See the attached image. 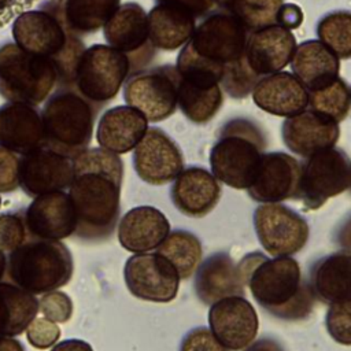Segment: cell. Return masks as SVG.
<instances>
[{
	"mask_svg": "<svg viewBox=\"0 0 351 351\" xmlns=\"http://www.w3.org/2000/svg\"><path fill=\"white\" fill-rule=\"evenodd\" d=\"M71 160L74 177L69 196L77 219L73 236L84 243L104 241L119 219L123 162L103 148L85 149Z\"/></svg>",
	"mask_w": 351,
	"mask_h": 351,
	"instance_id": "obj_1",
	"label": "cell"
},
{
	"mask_svg": "<svg viewBox=\"0 0 351 351\" xmlns=\"http://www.w3.org/2000/svg\"><path fill=\"white\" fill-rule=\"evenodd\" d=\"M237 266L244 285L269 314L284 321H300L311 314L314 295L292 256L269 259L251 252Z\"/></svg>",
	"mask_w": 351,
	"mask_h": 351,
	"instance_id": "obj_2",
	"label": "cell"
},
{
	"mask_svg": "<svg viewBox=\"0 0 351 351\" xmlns=\"http://www.w3.org/2000/svg\"><path fill=\"white\" fill-rule=\"evenodd\" d=\"M266 137L247 118H234L221 129L210 152L211 174L234 189H248L255 178Z\"/></svg>",
	"mask_w": 351,
	"mask_h": 351,
	"instance_id": "obj_3",
	"label": "cell"
},
{
	"mask_svg": "<svg viewBox=\"0 0 351 351\" xmlns=\"http://www.w3.org/2000/svg\"><path fill=\"white\" fill-rule=\"evenodd\" d=\"M73 273V255L59 240L30 239L7 258V276L11 282L33 295L64 287Z\"/></svg>",
	"mask_w": 351,
	"mask_h": 351,
	"instance_id": "obj_4",
	"label": "cell"
},
{
	"mask_svg": "<svg viewBox=\"0 0 351 351\" xmlns=\"http://www.w3.org/2000/svg\"><path fill=\"white\" fill-rule=\"evenodd\" d=\"M41 121L45 134V147L75 158L92 140L95 110L80 93L62 88L52 93L41 111Z\"/></svg>",
	"mask_w": 351,
	"mask_h": 351,
	"instance_id": "obj_5",
	"label": "cell"
},
{
	"mask_svg": "<svg viewBox=\"0 0 351 351\" xmlns=\"http://www.w3.org/2000/svg\"><path fill=\"white\" fill-rule=\"evenodd\" d=\"M58 82L48 58L30 53L15 43L0 47V95L8 101L37 106Z\"/></svg>",
	"mask_w": 351,
	"mask_h": 351,
	"instance_id": "obj_6",
	"label": "cell"
},
{
	"mask_svg": "<svg viewBox=\"0 0 351 351\" xmlns=\"http://www.w3.org/2000/svg\"><path fill=\"white\" fill-rule=\"evenodd\" d=\"M248 32L225 10L208 14L195 29L180 55L206 67L223 71V66L244 55Z\"/></svg>",
	"mask_w": 351,
	"mask_h": 351,
	"instance_id": "obj_7",
	"label": "cell"
},
{
	"mask_svg": "<svg viewBox=\"0 0 351 351\" xmlns=\"http://www.w3.org/2000/svg\"><path fill=\"white\" fill-rule=\"evenodd\" d=\"M350 188L351 159L343 149L330 147L307 156L300 166L296 199L306 211H313Z\"/></svg>",
	"mask_w": 351,
	"mask_h": 351,
	"instance_id": "obj_8",
	"label": "cell"
},
{
	"mask_svg": "<svg viewBox=\"0 0 351 351\" xmlns=\"http://www.w3.org/2000/svg\"><path fill=\"white\" fill-rule=\"evenodd\" d=\"M130 71L125 53L110 45L93 44L81 56L74 86L88 101L106 103L117 96Z\"/></svg>",
	"mask_w": 351,
	"mask_h": 351,
	"instance_id": "obj_9",
	"label": "cell"
},
{
	"mask_svg": "<svg viewBox=\"0 0 351 351\" xmlns=\"http://www.w3.org/2000/svg\"><path fill=\"white\" fill-rule=\"evenodd\" d=\"M178 81V71L171 64L134 71L123 85V99L148 122H159L177 110Z\"/></svg>",
	"mask_w": 351,
	"mask_h": 351,
	"instance_id": "obj_10",
	"label": "cell"
},
{
	"mask_svg": "<svg viewBox=\"0 0 351 351\" xmlns=\"http://www.w3.org/2000/svg\"><path fill=\"white\" fill-rule=\"evenodd\" d=\"M254 228L262 247L273 256H291L308 240L306 219L281 203H263L254 211Z\"/></svg>",
	"mask_w": 351,
	"mask_h": 351,
	"instance_id": "obj_11",
	"label": "cell"
},
{
	"mask_svg": "<svg viewBox=\"0 0 351 351\" xmlns=\"http://www.w3.org/2000/svg\"><path fill=\"white\" fill-rule=\"evenodd\" d=\"M128 291L137 299L169 303L178 292L180 276L176 267L159 254H134L123 267Z\"/></svg>",
	"mask_w": 351,
	"mask_h": 351,
	"instance_id": "obj_12",
	"label": "cell"
},
{
	"mask_svg": "<svg viewBox=\"0 0 351 351\" xmlns=\"http://www.w3.org/2000/svg\"><path fill=\"white\" fill-rule=\"evenodd\" d=\"M107 44L125 53L132 71L147 66L155 55L149 41L147 12L137 3H125L117 8L103 26Z\"/></svg>",
	"mask_w": 351,
	"mask_h": 351,
	"instance_id": "obj_13",
	"label": "cell"
},
{
	"mask_svg": "<svg viewBox=\"0 0 351 351\" xmlns=\"http://www.w3.org/2000/svg\"><path fill=\"white\" fill-rule=\"evenodd\" d=\"M133 167L147 184H167L182 171V152L174 140L159 128H148L133 151Z\"/></svg>",
	"mask_w": 351,
	"mask_h": 351,
	"instance_id": "obj_14",
	"label": "cell"
},
{
	"mask_svg": "<svg viewBox=\"0 0 351 351\" xmlns=\"http://www.w3.org/2000/svg\"><path fill=\"white\" fill-rule=\"evenodd\" d=\"M73 177V160L47 147L19 159V186L32 197L63 191L71 185Z\"/></svg>",
	"mask_w": 351,
	"mask_h": 351,
	"instance_id": "obj_15",
	"label": "cell"
},
{
	"mask_svg": "<svg viewBox=\"0 0 351 351\" xmlns=\"http://www.w3.org/2000/svg\"><path fill=\"white\" fill-rule=\"evenodd\" d=\"M208 324L215 339L230 351L244 350L251 344L259 328L255 308L243 296H229L213 303Z\"/></svg>",
	"mask_w": 351,
	"mask_h": 351,
	"instance_id": "obj_16",
	"label": "cell"
},
{
	"mask_svg": "<svg viewBox=\"0 0 351 351\" xmlns=\"http://www.w3.org/2000/svg\"><path fill=\"white\" fill-rule=\"evenodd\" d=\"M69 34L51 5L44 10L22 12L12 23L15 44L30 53L48 59L62 51Z\"/></svg>",
	"mask_w": 351,
	"mask_h": 351,
	"instance_id": "obj_17",
	"label": "cell"
},
{
	"mask_svg": "<svg viewBox=\"0 0 351 351\" xmlns=\"http://www.w3.org/2000/svg\"><path fill=\"white\" fill-rule=\"evenodd\" d=\"M23 213L32 239L63 240L74 234L75 213L69 193L63 191L36 196Z\"/></svg>",
	"mask_w": 351,
	"mask_h": 351,
	"instance_id": "obj_18",
	"label": "cell"
},
{
	"mask_svg": "<svg viewBox=\"0 0 351 351\" xmlns=\"http://www.w3.org/2000/svg\"><path fill=\"white\" fill-rule=\"evenodd\" d=\"M300 163L285 152H263L255 178L247 189L252 200L280 203L296 199Z\"/></svg>",
	"mask_w": 351,
	"mask_h": 351,
	"instance_id": "obj_19",
	"label": "cell"
},
{
	"mask_svg": "<svg viewBox=\"0 0 351 351\" xmlns=\"http://www.w3.org/2000/svg\"><path fill=\"white\" fill-rule=\"evenodd\" d=\"M339 136L337 122L311 110L288 117L281 128V137L287 148L303 158L335 147Z\"/></svg>",
	"mask_w": 351,
	"mask_h": 351,
	"instance_id": "obj_20",
	"label": "cell"
},
{
	"mask_svg": "<svg viewBox=\"0 0 351 351\" xmlns=\"http://www.w3.org/2000/svg\"><path fill=\"white\" fill-rule=\"evenodd\" d=\"M296 38L291 30L274 25L248 34L244 56L261 78L281 71L293 56Z\"/></svg>",
	"mask_w": 351,
	"mask_h": 351,
	"instance_id": "obj_21",
	"label": "cell"
},
{
	"mask_svg": "<svg viewBox=\"0 0 351 351\" xmlns=\"http://www.w3.org/2000/svg\"><path fill=\"white\" fill-rule=\"evenodd\" d=\"M0 145L21 155L45 147L41 114L34 106L8 101L0 107Z\"/></svg>",
	"mask_w": 351,
	"mask_h": 351,
	"instance_id": "obj_22",
	"label": "cell"
},
{
	"mask_svg": "<svg viewBox=\"0 0 351 351\" xmlns=\"http://www.w3.org/2000/svg\"><path fill=\"white\" fill-rule=\"evenodd\" d=\"M176 208L192 218H202L214 210L221 197L218 180L206 169L192 166L182 170L170 191Z\"/></svg>",
	"mask_w": 351,
	"mask_h": 351,
	"instance_id": "obj_23",
	"label": "cell"
},
{
	"mask_svg": "<svg viewBox=\"0 0 351 351\" xmlns=\"http://www.w3.org/2000/svg\"><path fill=\"white\" fill-rule=\"evenodd\" d=\"M252 99L265 112L288 118L307 108L308 90L292 73L278 71L256 82Z\"/></svg>",
	"mask_w": 351,
	"mask_h": 351,
	"instance_id": "obj_24",
	"label": "cell"
},
{
	"mask_svg": "<svg viewBox=\"0 0 351 351\" xmlns=\"http://www.w3.org/2000/svg\"><path fill=\"white\" fill-rule=\"evenodd\" d=\"M170 233L166 215L152 206L129 210L118 223V241L129 252L144 254L156 250Z\"/></svg>",
	"mask_w": 351,
	"mask_h": 351,
	"instance_id": "obj_25",
	"label": "cell"
},
{
	"mask_svg": "<svg viewBox=\"0 0 351 351\" xmlns=\"http://www.w3.org/2000/svg\"><path fill=\"white\" fill-rule=\"evenodd\" d=\"M195 292L200 302L213 304L223 298L244 296V282L239 266L226 252H217L199 263Z\"/></svg>",
	"mask_w": 351,
	"mask_h": 351,
	"instance_id": "obj_26",
	"label": "cell"
},
{
	"mask_svg": "<svg viewBox=\"0 0 351 351\" xmlns=\"http://www.w3.org/2000/svg\"><path fill=\"white\" fill-rule=\"evenodd\" d=\"M148 129L147 118L129 106L112 107L100 117L96 140L100 148L126 154L141 141Z\"/></svg>",
	"mask_w": 351,
	"mask_h": 351,
	"instance_id": "obj_27",
	"label": "cell"
},
{
	"mask_svg": "<svg viewBox=\"0 0 351 351\" xmlns=\"http://www.w3.org/2000/svg\"><path fill=\"white\" fill-rule=\"evenodd\" d=\"M310 289L324 303L351 300V254L341 251L315 261L308 274Z\"/></svg>",
	"mask_w": 351,
	"mask_h": 351,
	"instance_id": "obj_28",
	"label": "cell"
},
{
	"mask_svg": "<svg viewBox=\"0 0 351 351\" xmlns=\"http://www.w3.org/2000/svg\"><path fill=\"white\" fill-rule=\"evenodd\" d=\"M291 67L292 74L310 92L330 85L339 77L340 62L319 40H306L296 45Z\"/></svg>",
	"mask_w": 351,
	"mask_h": 351,
	"instance_id": "obj_29",
	"label": "cell"
},
{
	"mask_svg": "<svg viewBox=\"0 0 351 351\" xmlns=\"http://www.w3.org/2000/svg\"><path fill=\"white\" fill-rule=\"evenodd\" d=\"M195 16L173 4L158 3L147 14L148 36L155 48L174 51L184 47L192 37Z\"/></svg>",
	"mask_w": 351,
	"mask_h": 351,
	"instance_id": "obj_30",
	"label": "cell"
},
{
	"mask_svg": "<svg viewBox=\"0 0 351 351\" xmlns=\"http://www.w3.org/2000/svg\"><path fill=\"white\" fill-rule=\"evenodd\" d=\"M121 0H62L51 5L69 33L89 34L101 29L121 5Z\"/></svg>",
	"mask_w": 351,
	"mask_h": 351,
	"instance_id": "obj_31",
	"label": "cell"
},
{
	"mask_svg": "<svg viewBox=\"0 0 351 351\" xmlns=\"http://www.w3.org/2000/svg\"><path fill=\"white\" fill-rule=\"evenodd\" d=\"M38 300L12 282H0V337H15L37 317Z\"/></svg>",
	"mask_w": 351,
	"mask_h": 351,
	"instance_id": "obj_32",
	"label": "cell"
},
{
	"mask_svg": "<svg viewBox=\"0 0 351 351\" xmlns=\"http://www.w3.org/2000/svg\"><path fill=\"white\" fill-rule=\"evenodd\" d=\"M222 101L223 96L219 84L192 81L180 77L178 107L191 122H210L221 108Z\"/></svg>",
	"mask_w": 351,
	"mask_h": 351,
	"instance_id": "obj_33",
	"label": "cell"
},
{
	"mask_svg": "<svg viewBox=\"0 0 351 351\" xmlns=\"http://www.w3.org/2000/svg\"><path fill=\"white\" fill-rule=\"evenodd\" d=\"M156 254L165 256L177 270L181 280L191 277L202 261V243L191 232L177 229L171 230L162 244L156 248Z\"/></svg>",
	"mask_w": 351,
	"mask_h": 351,
	"instance_id": "obj_34",
	"label": "cell"
},
{
	"mask_svg": "<svg viewBox=\"0 0 351 351\" xmlns=\"http://www.w3.org/2000/svg\"><path fill=\"white\" fill-rule=\"evenodd\" d=\"M284 0H222L221 10L236 16L248 34L277 25Z\"/></svg>",
	"mask_w": 351,
	"mask_h": 351,
	"instance_id": "obj_35",
	"label": "cell"
},
{
	"mask_svg": "<svg viewBox=\"0 0 351 351\" xmlns=\"http://www.w3.org/2000/svg\"><path fill=\"white\" fill-rule=\"evenodd\" d=\"M308 106L311 111L339 123L346 119L351 110V89L346 81L337 77L330 85L310 90Z\"/></svg>",
	"mask_w": 351,
	"mask_h": 351,
	"instance_id": "obj_36",
	"label": "cell"
},
{
	"mask_svg": "<svg viewBox=\"0 0 351 351\" xmlns=\"http://www.w3.org/2000/svg\"><path fill=\"white\" fill-rule=\"evenodd\" d=\"M319 41L339 59L351 58V11H332L317 26Z\"/></svg>",
	"mask_w": 351,
	"mask_h": 351,
	"instance_id": "obj_37",
	"label": "cell"
},
{
	"mask_svg": "<svg viewBox=\"0 0 351 351\" xmlns=\"http://www.w3.org/2000/svg\"><path fill=\"white\" fill-rule=\"evenodd\" d=\"M259 80L261 77L251 70L245 56L241 55L239 59L223 66L219 84L229 96L234 99H244L252 93L254 86Z\"/></svg>",
	"mask_w": 351,
	"mask_h": 351,
	"instance_id": "obj_38",
	"label": "cell"
},
{
	"mask_svg": "<svg viewBox=\"0 0 351 351\" xmlns=\"http://www.w3.org/2000/svg\"><path fill=\"white\" fill-rule=\"evenodd\" d=\"M84 51L85 47L82 41L77 36L70 33L62 51L49 59L55 67L58 82L62 88L70 89L71 86H74L77 69Z\"/></svg>",
	"mask_w": 351,
	"mask_h": 351,
	"instance_id": "obj_39",
	"label": "cell"
},
{
	"mask_svg": "<svg viewBox=\"0 0 351 351\" xmlns=\"http://www.w3.org/2000/svg\"><path fill=\"white\" fill-rule=\"evenodd\" d=\"M29 239L23 210L0 214V250L12 252Z\"/></svg>",
	"mask_w": 351,
	"mask_h": 351,
	"instance_id": "obj_40",
	"label": "cell"
},
{
	"mask_svg": "<svg viewBox=\"0 0 351 351\" xmlns=\"http://www.w3.org/2000/svg\"><path fill=\"white\" fill-rule=\"evenodd\" d=\"M325 326L335 341L351 346V300L332 303L326 311Z\"/></svg>",
	"mask_w": 351,
	"mask_h": 351,
	"instance_id": "obj_41",
	"label": "cell"
},
{
	"mask_svg": "<svg viewBox=\"0 0 351 351\" xmlns=\"http://www.w3.org/2000/svg\"><path fill=\"white\" fill-rule=\"evenodd\" d=\"M74 304L71 298L62 291H51L43 293L38 300V311H41L43 317L55 322L64 324L73 315Z\"/></svg>",
	"mask_w": 351,
	"mask_h": 351,
	"instance_id": "obj_42",
	"label": "cell"
},
{
	"mask_svg": "<svg viewBox=\"0 0 351 351\" xmlns=\"http://www.w3.org/2000/svg\"><path fill=\"white\" fill-rule=\"evenodd\" d=\"M26 339L29 344L37 350H47L55 346L60 337V328L44 318V317H36L29 326L26 328Z\"/></svg>",
	"mask_w": 351,
	"mask_h": 351,
	"instance_id": "obj_43",
	"label": "cell"
},
{
	"mask_svg": "<svg viewBox=\"0 0 351 351\" xmlns=\"http://www.w3.org/2000/svg\"><path fill=\"white\" fill-rule=\"evenodd\" d=\"M180 351H230L223 347L208 328L191 329L182 339Z\"/></svg>",
	"mask_w": 351,
	"mask_h": 351,
	"instance_id": "obj_44",
	"label": "cell"
},
{
	"mask_svg": "<svg viewBox=\"0 0 351 351\" xmlns=\"http://www.w3.org/2000/svg\"><path fill=\"white\" fill-rule=\"evenodd\" d=\"M19 186V158L0 145V193L14 192Z\"/></svg>",
	"mask_w": 351,
	"mask_h": 351,
	"instance_id": "obj_45",
	"label": "cell"
},
{
	"mask_svg": "<svg viewBox=\"0 0 351 351\" xmlns=\"http://www.w3.org/2000/svg\"><path fill=\"white\" fill-rule=\"evenodd\" d=\"M222 0H158V3H167L177 5L188 12H191L195 18H200L211 14L215 7L221 5Z\"/></svg>",
	"mask_w": 351,
	"mask_h": 351,
	"instance_id": "obj_46",
	"label": "cell"
},
{
	"mask_svg": "<svg viewBox=\"0 0 351 351\" xmlns=\"http://www.w3.org/2000/svg\"><path fill=\"white\" fill-rule=\"evenodd\" d=\"M303 22V11L299 5L292 3H284L277 15V25L292 30L302 25Z\"/></svg>",
	"mask_w": 351,
	"mask_h": 351,
	"instance_id": "obj_47",
	"label": "cell"
},
{
	"mask_svg": "<svg viewBox=\"0 0 351 351\" xmlns=\"http://www.w3.org/2000/svg\"><path fill=\"white\" fill-rule=\"evenodd\" d=\"M335 241L346 252H351V214L336 229Z\"/></svg>",
	"mask_w": 351,
	"mask_h": 351,
	"instance_id": "obj_48",
	"label": "cell"
},
{
	"mask_svg": "<svg viewBox=\"0 0 351 351\" xmlns=\"http://www.w3.org/2000/svg\"><path fill=\"white\" fill-rule=\"evenodd\" d=\"M51 351H93L92 346L81 339H66L51 347Z\"/></svg>",
	"mask_w": 351,
	"mask_h": 351,
	"instance_id": "obj_49",
	"label": "cell"
},
{
	"mask_svg": "<svg viewBox=\"0 0 351 351\" xmlns=\"http://www.w3.org/2000/svg\"><path fill=\"white\" fill-rule=\"evenodd\" d=\"M244 351H285V350L277 340L263 337V339H259V340L248 344L244 348Z\"/></svg>",
	"mask_w": 351,
	"mask_h": 351,
	"instance_id": "obj_50",
	"label": "cell"
},
{
	"mask_svg": "<svg viewBox=\"0 0 351 351\" xmlns=\"http://www.w3.org/2000/svg\"><path fill=\"white\" fill-rule=\"evenodd\" d=\"M0 351H25V347L14 337H0Z\"/></svg>",
	"mask_w": 351,
	"mask_h": 351,
	"instance_id": "obj_51",
	"label": "cell"
},
{
	"mask_svg": "<svg viewBox=\"0 0 351 351\" xmlns=\"http://www.w3.org/2000/svg\"><path fill=\"white\" fill-rule=\"evenodd\" d=\"M5 274H7V256L0 250V282H3V278Z\"/></svg>",
	"mask_w": 351,
	"mask_h": 351,
	"instance_id": "obj_52",
	"label": "cell"
},
{
	"mask_svg": "<svg viewBox=\"0 0 351 351\" xmlns=\"http://www.w3.org/2000/svg\"><path fill=\"white\" fill-rule=\"evenodd\" d=\"M14 0H0V15L3 12H5L11 5H12Z\"/></svg>",
	"mask_w": 351,
	"mask_h": 351,
	"instance_id": "obj_53",
	"label": "cell"
},
{
	"mask_svg": "<svg viewBox=\"0 0 351 351\" xmlns=\"http://www.w3.org/2000/svg\"><path fill=\"white\" fill-rule=\"evenodd\" d=\"M0 206H1V197H0Z\"/></svg>",
	"mask_w": 351,
	"mask_h": 351,
	"instance_id": "obj_54",
	"label": "cell"
}]
</instances>
